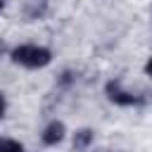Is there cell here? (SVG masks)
Wrapping results in <instances>:
<instances>
[{"label": "cell", "instance_id": "cell-1", "mask_svg": "<svg viewBox=\"0 0 152 152\" xmlns=\"http://www.w3.org/2000/svg\"><path fill=\"white\" fill-rule=\"evenodd\" d=\"M10 57L14 64L24 66V69H43L52 62V52L43 45H33V43H24L10 50Z\"/></svg>", "mask_w": 152, "mask_h": 152}, {"label": "cell", "instance_id": "cell-2", "mask_svg": "<svg viewBox=\"0 0 152 152\" xmlns=\"http://www.w3.org/2000/svg\"><path fill=\"white\" fill-rule=\"evenodd\" d=\"M104 95H107L109 102H114V104H119V107H133V104H140V102H142L140 95L126 90L119 81H109V83L104 86Z\"/></svg>", "mask_w": 152, "mask_h": 152}, {"label": "cell", "instance_id": "cell-3", "mask_svg": "<svg viewBox=\"0 0 152 152\" xmlns=\"http://www.w3.org/2000/svg\"><path fill=\"white\" fill-rule=\"evenodd\" d=\"M64 135H66V126L62 124V121H50L45 128H43V133H40V140H43V145H48V147H52V145H57V142H62L64 140Z\"/></svg>", "mask_w": 152, "mask_h": 152}, {"label": "cell", "instance_id": "cell-4", "mask_svg": "<svg viewBox=\"0 0 152 152\" xmlns=\"http://www.w3.org/2000/svg\"><path fill=\"white\" fill-rule=\"evenodd\" d=\"M93 145V128H78L71 135V150L74 152H86Z\"/></svg>", "mask_w": 152, "mask_h": 152}, {"label": "cell", "instance_id": "cell-5", "mask_svg": "<svg viewBox=\"0 0 152 152\" xmlns=\"http://www.w3.org/2000/svg\"><path fill=\"white\" fill-rule=\"evenodd\" d=\"M0 152H26V147L19 140L12 138H0Z\"/></svg>", "mask_w": 152, "mask_h": 152}, {"label": "cell", "instance_id": "cell-6", "mask_svg": "<svg viewBox=\"0 0 152 152\" xmlns=\"http://www.w3.org/2000/svg\"><path fill=\"white\" fill-rule=\"evenodd\" d=\"M5 112H7V100H5V93L0 90V119L5 116Z\"/></svg>", "mask_w": 152, "mask_h": 152}, {"label": "cell", "instance_id": "cell-7", "mask_svg": "<svg viewBox=\"0 0 152 152\" xmlns=\"http://www.w3.org/2000/svg\"><path fill=\"white\" fill-rule=\"evenodd\" d=\"M145 74H147V76L152 78V57H150V59L145 62Z\"/></svg>", "mask_w": 152, "mask_h": 152}, {"label": "cell", "instance_id": "cell-8", "mask_svg": "<svg viewBox=\"0 0 152 152\" xmlns=\"http://www.w3.org/2000/svg\"><path fill=\"white\" fill-rule=\"evenodd\" d=\"M5 52H7V45H5V40H2V38H0V57H2V55H5Z\"/></svg>", "mask_w": 152, "mask_h": 152}, {"label": "cell", "instance_id": "cell-9", "mask_svg": "<svg viewBox=\"0 0 152 152\" xmlns=\"http://www.w3.org/2000/svg\"><path fill=\"white\" fill-rule=\"evenodd\" d=\"M2 7H5V0H0V12H2Z\"/></svg>", "mask_w": 152, "mask_h": 152}]
</instances>
